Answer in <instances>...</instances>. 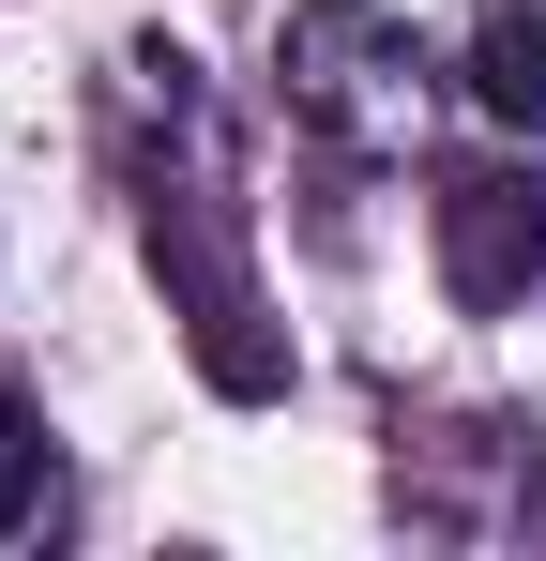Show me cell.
Wrapping results in <instances>:
<instances>
[{
  "label": "cell",
  "instance_id": "obj_1",
  "mask_svg": "<svg viewBox=\"0 0 546 561\" xmlns=\"http://www.w3.org/2000/svg\"><path fill=\"white\" fill-rule=\"evenodd\" d=\"M137 243H152V274H168V304H182L197 379L243 394V410H273V394H288V334H273V304H259V259H243V213L213 183V152H197V168H137Z\"/></svg>",
  "mask_w": 546,
  "mask_h": 561
},
{
  "label": "cell",
  "instance_id": "obj_2",
  "mask_svg": "<svg viewBox=\"0 0 546 561\" xmlns=\"http://www.w3.org/2000/svg\"><path fill=\"white\" fill-rule=\"evenodd\" d=\"M288 106L334 137V152H410L425 137V46L379 15V0H304L288 46H273Z\"/></svg>",
  "mask_w": 546,
  "mask_h": 561
},
{
  "label": "cell",
  "instance_id": "obj_3",
  "mask_svg": "<svg viewBox=\"0 0 546 561\" xmlns=\"http://www.w3.org/2000/svg\"><path fill=\"white\" fill-rule=\"evenodd\" d=\"M441 274H455V304H486V319L546 304V168H470V183H441Z\"/></svg>",
  "mask_w": 546,
  "mask_h": 561
},
{
  "label": "cell",
  "instance_id": "obj_4",
  "mask_svg": "<svg viewBox=\"0 0 546 561\" xmlns=\"http://www.w3.org/2000/svg\"><path fill=\"white\" fill-rule=\"evenodd\" d=\"M470 106L501 137H546V15L532 0H470Z\"/></svg>",
  "mask_w": 546,
  "mask_h": 561
},
{
  "label": "cell",
  "instance_id": "obj_5",
  "mask_svg": "<svg viewBox=\"0 0 546 561\" xmlns=\"http://www.w3.org/2000/svg\"><path fill=\"white\" fill-rule=\"evenodd\" d=\"M31 516H46V425L0 394V531H31Z\"/></svg>",
  "mask_w": 546,
  "mask_h": 561
}]
</instances>
